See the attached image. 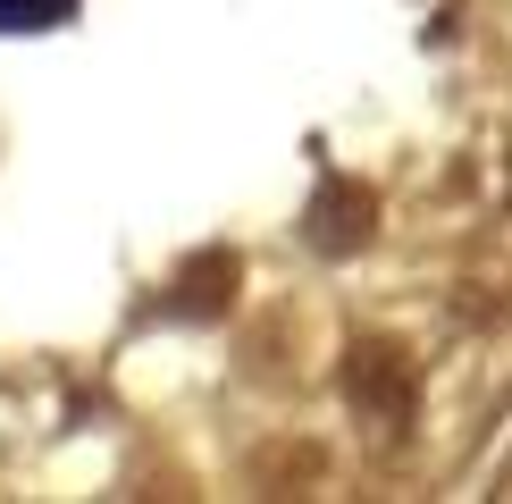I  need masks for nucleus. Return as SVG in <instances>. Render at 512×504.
Instances as JSON below:
<instances>
[{
    "instance_id": "1",
    "label": "nucleus",
    "mask_w": 512,
    "mask_h": 504,
    "mask_svg": "<svg viewBox=\"0 0 512 504\" xmlns=\"http://www.w3.org/2000/svg\"><path fill=\"white\" fill-rule=\"evenodd\" d=\"M76 0H0V34H42V26H68Z\"/></svg>"
}]
</instances>
